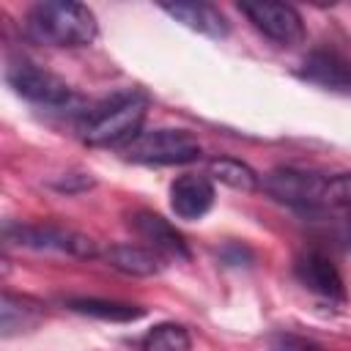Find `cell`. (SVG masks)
<instances>
[{
  "mask_svg": "<svg viewBox=\"0 0 351 351\" xmlns=\"http://www.w3.org/2000/svg\"><path fill=\"white\" fill-rule=\"evenodd\" d=\"M25 30L47 47H88L99 36L96 14L74 0H44L27 11Z\"/></svg>",
  "mask_w": 351,
  "mask_h": 351,
  "instance_id": "6da1fadb",
  "label": "cell"
},
{
  "mask_svg": "<svg viewBox=\"0 0 351 351\" xmlns=\"http://www.w3.org/2000/svg\"><path fill=\"white\" fill-rule=\"evenodd\" d=\"M148 112V96L143 90H123L99 104L82 123V140L88 145H126L140 134Z\"/></svg>",
  "mask_w": 351,
  "mask_h": 351,
  "instance_id": "7a4b0ae2",
  "label": "cell"
},
{
  "mask_svg": "<svg viewBox=\"0 0 351 351\" xmlns=\"http://www.w3.org/2000/svg\"><path fill=\"white\" fill-rule=\"evenodd\" d=\"M203 148L186 129H151L140 132L123 145V156L137 165H186L200 159Z\"/></svg>",
  "mask_w": 351,
  "mask_h": 351,
  "instance_id": "3957f363",
  "label": "cell"
},
{
  "mask_svg": "<svg viewBox=\"0 0 351 351\" xmlns=\"http://www.w3.org/2000/svg\"><path fill=\"white\" fill-rule=\"evenodd\" d=\"M263 189L299 211H318L329 208V178L307 170H293V167H277L263 176Z\"/></svg>",
  "mask_w": 351,
  "mask_h": 351,
  "instance_id": "277c9868",
  "label": "cell"
},
{
  "mask_svg": "<svg viewBox=\"0 0 351 351\" xmlns=\"http://www.w3.org/2000/svg\"><path fill=\"white\" fill-rule=\"evenodd\" d=\"M5 82L27 101L41 107H66L74 99V90L69 82H63L58 74L30 63V60H11L5 66Z\"/></svg>",
  "mask_w": 351,
  "mask_h": 351,
  "instance_id": "5b68a950",
  "label": "cell"
},
{
  "mask_svg": "<svg viewBox=\"0 0 351 351\" xmlns=\"http://www.w3.org/2000/svg\"><path fill=\"white\" fill-rule=\"evenodd\" d=\"M5 239L30 250H52L74 258L96 255V244L88 236L69 228H58V225H5Z\"/></svg>",
  "mask_w": 351,
  "mask_h": 351,
  "instance_id": "8992f818",
  "label": "cell"
},
{
  "mask_svg": "<svg viewBox=\"0 0 351 351\" xmlns=\"http://www.w3.org/2000/svg\"><path fill=\"white\" fill-rule=\"evenodd\" d=\"M241 14L250 25L280 47H293L304 41V22L293 5L285 3H241Z\"/></svg>",
  "mask_w": 351,
  "mask_h": 351,
  "instance_id": "52a82bcc",
  "label": "cell"
},
{
  "mask_svg": "<svg viewBox=\"0 0 351 351\" xmlns=\"http://www.w3.org/2000/svg\"><path fill=\"white\" fill-rule=\"evenodd\" d=\"M293 274L307 291H313V293H318V296H324L329 302H343L346 299L343 277H340L337 266L321 250L299 252L296 261H293Z\"/></svg>",
  "mask_w": 351,
  "mask_h": 351,
  "instance_id": "ba28073f",
  "label": "cell"
},
{
  "mask_svg": "<svg viewBox=\"0 0 351 351\" xmlns=\"http://www.w3.org/2000/svg\"><path fill=\"white\" fill-rule=\"evenodd\" d=\"M132 230L140 236V241H145L148 250H154L162 258H173V261H186L189 258V247L184 241V236L159 214L154 211H134L129 217Z\"/></svg>",
  "mask_w": 351,
  "mask_h": 351,
  "instance_id": "9c48e42d",
  "label": "cell"
},
{
  "mask_svg": "<svg viewBox=\"0 0 351 351\" xmlns=\"http://www.w3.org/2000/svg\"><path fill=\"white\" fill-rule=\"evenodd\" d=\"M299 77L335 93H351V63L332 49H313L299 69Z\"/></svg>",
  "mask_w": 351,
  "mask_h": 351,
  "instance_id": "30bf717a",
  "label": "cell"
},
{
  "mask_svg": "<svg viewBox=\"0 0 351 351\" xmlns=\"http://www.w3.org/2000/svg\"><path fill=\"white\" fill-rule=\"evenodd\" d=\"M214 206V184L208 176H178L170 186V208L178 219H200Z\"/></svg>",
  "mask_w": 351,
  "mask_h": 351,
  "instance_id": "8fae6325",
  "label": "cell"
},
{
  "mask_svg": "<svg viewBox=\"0 0 351 351\" xmlns=\"http://www.w3.org/2000/svg\"><path fill=\"white\" fill-rule=\"evenodd\" d=\"M162 11L170 14L184 27L203 33L208 38H225L230 30L225 14L211 3H200V0L197 3H162Z\"/></svg>",
  "mask_w": 351,
  "mask_h": 351,
  "instance_id": "7c38bea8",
  "label": "cell"
},
{
  "mask_svg": "<svg viewBox=\"0 0 351 351\" xmlns=\"http://www.w3.org/2000/svg\"><path fill=\"white\" fill-rule=\"evenodd\" d=\"M104 258L112 269L132 274V277H154L162 271V261H165L145 244H112L104 252Z\"/></svg>",
  "mask_w": 351,
  "mask_h": 351,
  "instance_id": "4fadbf2b",
  "label": "cell"
},
{
  "mask_svg": "<svg viewBox=\"0 0 351 351\" xmlns=\"http://www.w3.org/2000/svg\"><path fill=\"white\" fill-rule=\"evenodd\" d=\"M41 318H44V307L36 299L3 293V299H0V329H3V337H14L19 332H27V329L38 326Z\"/></svg>",
  "mask_w": 351,
  "mask_h": 351,
  "instance_id": "5bb4252c",
  "label": "cell"
},
{
  "mask_svg": "<svg viewBox=\"0 0 351 351\" xmlns=\"http://www.w3.org/2000/svg\"><path fill=\"white\" fill-rule=\"evenodd\" d=\"M208 173H211L217 181H222L225 186L236 189V192H255L258 184H261L258 173H255L247 162L230 159V156H217V159H211V162H208Z\"/></svg>",
  "mask_w": 351,
  "mask_h": 351,
  "instance_id": "9a60e30c",
  "label": "cell"
},
{
  "mask_svg": "<svg viewBox=\"0 0 351 351\" xmlns=\"http://www.w3.org/2000/svg\"><path fill=\"white\" fill-rule=\"evenodd\" d=\"M69 307L74 313L101 318V321H118V324L137 321L143 315V307L126 304V302H110V299H69Z\"/></svg>",
  "mask_w": 351,
  "mask_h": 351,
  "instance_id": "2e32d148",
  "label": "cell"
},
{
  "mask_svg": "<svg viewBox=\"0 0 351 351\" xmlns=\"http://www.w3.org/2000/svg\"><path fill=\"white\" fill-rule=\"evenodd\" d=\"M140 346H143V351H189L192 340L181 324L165 321V324H156L154 329H148Z\"/></svg>",
  "mask_w": 351,
  "mask_h": 351,
  "instance_id": "e0dca14e",
  "label": "cell"
},
{
  "mask_svg": "<svg viewBox=\"0 0 351 351\" xmlns=\"http://www.w3.org/2000/svg\"><path fill=\"white\" fill-rule=\"evenodd\" d=\"M346 230H348V236H351V206L346 208Z\"/></svg>",
  "mask_w": 351,
  "mask_h": 351,
  "instance_id": "ac0fdd59",
  "label": "cell"
}]
</instances>
